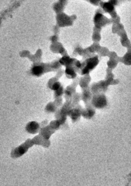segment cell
<instances>
[{
  "instance_id": "1",
  "label": "cell",
  "mask_w": 131,
  "mask_h": 186,
  "mask_svg": "<svg viewBox=\"0 0 131 186\" xmlns=\"http://www.w3.org/2000/svg\"><path fill=\"white\" fill-rule=\"evenodd\" d=\"M43 68L41 66H35L32 69V73L34 75L39 76L42 73Z\"/></svg>"
},
{
  "instance_id": "2",
  "label": "cell",
  "mask_w": 131,
  "mask_h": 186,
  "mask_svg": "<svg viewBox=\"0 0 131 186\" xmlns=\"http://www.w3.org/2000/svg\"><path fill=\"white\" fill-rule=\"evenodd\" d=\"M27 129L30 132H35L37 129V125L35 123H32L28 125Z\"/></svg>"
},
{
  "instance_id": "3",
  "label": "cell",
  "mask_w": 131,
  "mask_h": 186,
  "mask_svg": "<svg viewBox=\"0 0 131 186\" xmlns=\"http://www.w3.org/2000/svg\"><path fill=\"white\" fill-rule=\"evenodd\" d=\"M104 8L107 12H110L113 10V7L112 5L110 3H106L105 5H104Z\"/></svg>"
}]
</instances>
